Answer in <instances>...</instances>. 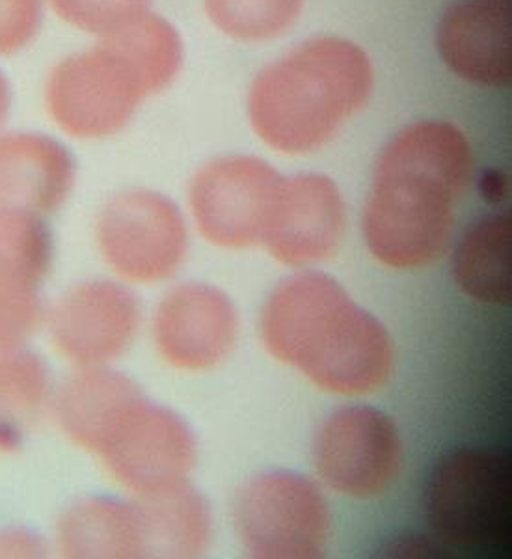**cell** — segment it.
<instances>
[{
  "label": "cell",
  "instance_id": "obj_1",
  "mask_svg": "<svg viewBox=\"0 0 512 559\" xmlns=\"http://www.w3.org/2000/svg\"><path fill=\"white\" fill-rule=\"evenodd\" d=\"M472 147L448 121H421L388 144L364 213L367 247L393 269H419L450 245L472 178Z\"/></svg>",
  "mask_w": 512,
  "mask_h": 559
},
{
  "label": "cell",
  "instance_id": "obj_2",
  "mask_svg": "<svg viewBox=\"0 0 512 559\" xmlns=\"http://www.w3.org/2000/svg\"><path fill=\"white\" fill-rule=\"evenodd\" d=\"M261 334L272 355L332 394H371L392 376L386 329L324 274H298L276 287Z\"/></svg>",
  "mask_w": 512,
  "mask_h": 559
},
{
  "label": "cell",
  "instance_id": "obj_3",
  "mask_svg": "<svg viewBox=\"0 0 512 559\" xmlns=\"http://www.w3.org/2000/svg\"><path fill=\"white\" fill-rule=\"evenodd\" d=\"M183 57L178 28L158 13H144L57 62L45 81V108L73 139H108L131 123L147 97L178 79Z\"/></svg>",
  "mask_w": 512,
  "mask_h": 559
},
{
  "label": "cell",
  "instance_id": "obj_4",
  "mask_svg": "<svg viewBox=\"0 0 512 559\" xmlns=\"http://www.w3.org/2000/svg\"><path fill=\"white\" fill-rule=\"evenodd\" d=\"M373 86V64L360 45L324 36L261 71L248 96V116L274 150L313 152L366 105Z\"/></svg>",
  "mask_w": 512,
  "mask_h": 559
},
{
  "label": "cell",
  "instance_id": "obj_5",
  "mask_svg": "<svg viewBox=\"0 0 512 559\" xmlns=\"http://www.w3.org/2000/svg\"><path fill=\"white\" fill-rule=\"evenodd\" d=\"M511 459L493 450H459L430 474L425 511L438 543L501 550L511 543Z\"/></svg>",
  "mask_w": 512,
  "mask_h": 559
},
{
  "label": "cell",
  "instance_id": "obj_6",
  "mask_svg": "<svg viewBox=\"0 0 512 559\" xmlns=\"http://www.w3.org/2000/svg\"><path fill=\"white\" fill-rule=\"evenodd\" d=\"M235 526L255 558H317L330 539L329 502L310 479L266 474L241 490Z\"/></svg>",
  "mask_w": 512,
  "mask_h": 559
},
{
  "label": "cell",
  "instance_id": "obj_7",
  "mask_svg": "<svg viewBox=\"0 0 512 559\" xmlns=\"http://www.w3.org/2000/svg\"><path fill=\"white\" fill-rule=\"evenodd\" d=\"M285 179L265 160L222 157L203 166L190 183V207L205 239L245 248L265 241Z\"/></svg>",
  "mask_w": 512,
  "mask_h": 559
},
{
  "label": "cell",
  "instance_id": "obj_8",
  "mask_svg": "<svg viewBox=\"0 0 512 559\" xmlns=\"http://www.w3.org/2000/svg\"><path fill=\"white\" fill-rule=\"evenodd\" d=\"M97 241L108 265L133 282H160L187 254V228L178 205L158 192L112 198L97 221Z\"/></svg>",
  "mask_w": 512,
  "mask_h": 559
},
{
  "label": "cell",
  "instance_id": "obj_9",
  "mask_svg": "<svg viewBox=\"0 0 512 559\" xmlns=\"http://www.w3.org/2000/svg\"><path fill=\"white\" fill-rule=\"evenodd\" d=\"M95 453L127 490L147 498L187 484L197 442L183 419L142 397Z\"/></svg>",
  "mask_w": 512,
  "mask_h": 559
},
{
  "label": "cell",
  "instance_id": "obj_10",
  "mask_svg": "<svg viewBox=\"0 0 512 559\" xmlns=\"http://www.w3.org/2000/svg\"><path fill=\"white\" fill-rule=\"evenodd\" d=\"M315 468L335 492L353 498L380 495L397 477L403 444L386 414L371 407L332 414L315 440Z\"/></svg>",
  "mask_w": 512,
  "mask_h": 559
},
{
  "label": "cell",
  "instance_id": "obj_11",
  "mask_svg": "<svg viewBox=\"0 0 512 559\" xmlns=\"http://www.w3.org/2000/svg\"><path fill=\"white\" fill-rule=\"evenodd\" d=\"M140 308L126 287L90 282L60 299L49 318L52 342L81 368H105L133 344Z\"/></svg>",
  "mask_w": 512,
  "mask_h": 559
},
{
  "label": "cell",
  "instance_id": "obj_12",
  "mask_svg": "<svg viewBox=\"0 0 512 559\" xmlns=\"http://www.w3.org/2000/svg\"><path fill=\"white\" fill-rule=\"evenodd\" d=\"M51 237L44 216L0 207V350L20 349L41 318Z\"/></svg>",
  "mask_w": 512,
  "mask_h": 559
},
{
  "label": "cell",
  "instance_id": "obj_13",
  "mask_svg": "<svg viewBox=\"0 0 512 559\" xmlns=\"http://www.w3.org/2000/svg\"><path fill=\"white\" fill-rule=\"evenodd\" d=\"M237 313L215 287L187 284L165 297L155 316V344L166 362L202 371L222 362L237 340Z\"/></svg>",
  "mask_w": 512,
  "mask_h": 559
},
{
  "label": "cell",
  "instance_id": "obj_14",
  "mask_svg": "<svg viewBox=\"0 0 512 559\" xmlns=\"http://www.w3.org/2000/svg\"><path fill=\"white\" fill-rule=\"evenodd\" d=\"M345 234V204L332 179L303 174L285 179L265 241L287 265H311L334 254Z\"/></svg>",
  "mask_w": 512,
  "mask_h": 559
},
{
  "label": "cell",
  "instance_id": "obj_15",
  "mask_svg": "<svg viewBox=\"0 0 512 559\" xmlns=\"http://www.w3.org/2000/svg\"><path fill=\"white\" fill-rule=\"evenodd\" d=\"M437 44L443 62L464 81L507 86L512 75L509 0H459L443 13Z\"/></svg>",
  "mask_w": 512,
  "mask_h": 559
},
{
  "label": "cell",
  "instance_id": "obj_16",
  "mask_svg": "<svg viewBox=\"0 0 512 559\" xmlns=\"http://www.w3.org/2000/svg\"><path fill=\"white\" fill-rule=\"evenodd\" d=\"M75 185V159L62 142L36 131L0 133V207L45 216Z\"/></svg>",
  "mask_w": 512,
  "mask_h": 559
},
{
  "label": "cell",
  "instance_id": "obj_17",
  "mask_svg": "<svg viewBox=\"0 0 512 559\" xmlns=\"http://www.w3.org/2000/svg\"><path fill=\"white\" fill-rule=\"evenodd\" d=\"M144 395L134 382L107 368H84L60 390L55 407L66 435L97 452L121 416Z\"/></svg>",
  "mask_w": 512,
  "mask_h": 559
},
{
  "label": "cell",
  "instance_id": "obj_18",
  "mask_svg": "<svg viewBox=\"0 0 512 559\" xmlns=\"http://www.w3.org/2000/svg\"><path fill=\"white\" fill-rule=\"evenodd\" d=\"M60 547L84 558L147 556L144 519L139 503L95 498L79 503L60 522Z\"/></svg>",
  "mask_w": 512,
  "mask_h": 559
},
{
  "label": "cell",
  "instance_id": "obj_19",
  "mask_svg": "<svg viewBox=\"0 0 512 559\" xmlns=\"http://www.w3.org/2000/svg\"><path fill=\"white\" fill-rule=\"evenodd\" d=\"M511 216L490 215L477 221L459 242L453 261L462 292L487 305H511Z\"/></svg>",
  "mask_w": 512,
  "mask_h": 559
},
{
  "label": "cell",
  "instance_id": "obj_20",
  "mask_svg": "<svg viewBox=\"0 0 512 559\" xmlns=\"http://www.w3.org/2000/svg\"><path fill=\"white\" fill-rule=\"evenodd\" d=\"M139 500L147 556H198L210 545V508L189 485Z\"/></svg>",
  "mask_w": 512,
  "mask_h": 559
},
{
  "label": "cell",
  "instance_id": "obj_21",
  "mask_svg": "<svg viewBox=\"0 0 512 559\" xmlns=\"http://www.w3.org/2000/svg\"><path fill=\"white\" fill-rule=\"evenodd\" d=\"M51 403V381L38 356L0 350V452L23 442Z\"/></svg>",
  "mask_w": 512,
  "mask_h": 559
},
{
  "label": "cell",
  "instance_id": "obj_22",
  "mask_svg": "<svg viewBox=\"0 0 512 559\" xmlns=\"http://www.w3.org/2000/svg\"><path fill=\"white\" fill-rule=\"evenodd\" d=\"M303 0H203L211 23L229 38L265 41L284 34L302 12Z\"/></svg>",
  "mask_w": 512,
  "mask_h": 559
},
{
  "label": "cell",
  "instance_id": "obj_23",
  "mask_svg": "<svg viewBox=\"0 0 512 559\" xmlns=\"http://www.w3.org/2000/svg\"><path fill=\"white\" fill-rule=\"evenodd\" d=\"M58 17L84 34L105 38L152 12V0H47Z\"/></svg>",
  "mask_w": 512,
  "mask_h": 559
},
{
  "label": "cell",
  "instance_id": "obj_24",
  "mask_svg": "<svg viewBox=\"0 0 512 559\" xmlns=\"http://www.w3.org/2000/svg\"><path fill=\"white\" fill-rule=\"evenodd\" d=\"M47 0H0V58L25 51L44 26Z\"/></svg>",
  "mask_w": 512,
  "mask_h": 559
},
{
  "label": "cell",
  "instance_id": "obj_25",
  "mask_svg": "<svg viewBox=\"0 0 512 559\" xmlns=\"http://www.w3.org/2000/svg\"><path fill=\"white\" fill-rule=\"evenodd\" d=\"M481 191L483 197L488 198L492 204H498L503 198H505L507 181L500 173L485 174L481 179Z\"/></svg>",
  "mask_w": 512,
  "mask_h": 559
},
{
  "label": "cell",
  "instance_id": "obj_26",
  "mask_svg": "<svg viewBox=\"0 0 512 559\" xmlns=\"http://www.w3.org/2000/svg\"><path fill=\"white\" fill-rule=\"evenodd\" d=\"M13 94L12 84L4 75V71L0 70V129L7 123L10 110H12Z\"/></svg>",
  "mask_w": 512,
  "mask_h": 559
}]
</instances>
